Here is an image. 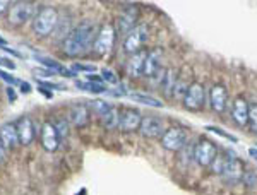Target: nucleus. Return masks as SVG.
Masks as SVG:
<instances>
[{"instance_id": "obj_11", "label": "nucleus", "mask_w": 257, "mask_h": 195, "mask_svg": "<svg viewBox=\"0 0 257 195\" xmlns=\"http://www.w3.org/2000/svg\"><path fill=\"white\" fill-rule=\"evenodd\" d=\"M138 19H139V9L136 6H127L120 11L118 14V33L123 36H127L128 33L138 26Z\"/></svg>"}, {"instance_id": "obj_23", "label": "nucleus", "mask_w": 257, "mask_h": 195, "mask_svg": "<svg viewBox=\"0 0 257 195\" xmlns=\"http://www.w3.org/2000/svg\"><path fill=\"white\" fill-rule=\"evenodd\" d=\"M118 123H120V111L115 106H111V110L106 111L101 117V125L106 130H115V128H118Z\"/></svg>"}, {"instance_id": "obj_10", "label": "nucleus", "mask_w": 257, "mask_h": 195, "mask_svg": "<svg viewBox=\"0 0 257 195\" xmlns=\"http://www.w3.org/2000/svg\"><path fill=\"white\" fill-rule=\"evenodd\" d=\"M165 123L163 120L156 115H148V117H143V122H141V127H139V132L143 137L146 139H158L165 134Z\"/></svg>"}, {"instance_id": "obj_2", "label": "nucleus", "mask_w": 257, "mask_h": 195, "mask_svg": "<svg viewBox=\"0 0 257 195\" xmlns=\"http://www.w3.org/2000/svg\"><path fill=\"white\" fill-rule=\"evenodd\" d=\"M59 26V11L52 6H45L38 11V14L33 19V31L36 36L45 38V36L52 35Z\"/></svg>"}, {"instance_id": "obj_29", "label": "nucleus", "mask_w": 257, "mask_h": 195, "mask_svg": "<svg viewBox=\"0 0 257 195\" xmlns=\"http://www.w3.org/2000/svg\"><path fill=\"white\" fill-rule=\"evenodd\" d=\"M248 128L250 132L257 134V103H252L250 108H248Z\"/></svg>"}, {"instance_id": "obj_35", "label": "nucleus", "mask_w": 257, "mask_h": 195, "mask_svg": "<svg viewBox=\"0 0 257 195\" xmlns=\"http://www.w3.org/2000/svg\"><path fill=\"white\" fill-rule=\"evenodd\" d=\"M0 79H2V81H6V82H9V84H18V79L9 76L7 72H4L2 69H0Z\"/></svg>"}, {"instance_id": "obj_34", "label": "nucleus", "mask_w": 257, "mask_h": 195, "mask_svg": "<svg viewBox=\"0 0 257 195\" xmlns=\"http://www.w3.org/2000/svg\"><path fill=\"white\" fill-rule=\"evenodd\" d=\"M208 130L211 132H214V134H218V135H221V137H225V139H230V140H237V137H233V135H230V134H226V132H223L221 128H218V127H208Z\"/></svg>"}, {"instance_id": "obj_6", "label": "nucleus", "mask_w": 257, "mask_h": 195, "mask_svg": "<svg viewBox=\"0 0 257 195\" xmlns=\"http://www.w3.org/2000/svg\"><path fill=\"white\" fill-rule=\"evenodd\" d=\"M148 36H149V28L146 24H138L128 35L125 36L123 40V50L128 55H134L143 50L144 43L148 41Z\"/></svg>"}, {"instance_id": "obj_16", "label": "nucleus", "mask_w": 257, "mask_h": 195, "mask_svg": "<svg viewBox=\"0 0 257 195\" xmlns=\"http://www.w3.org/2000/svg\"><path fill=\"white\" fill-rule=\"evenodd\" d=\"M248 101L243 96H237L231 103V118L233 122L240 127H247L248 125Z\"/></svg>"}, {"instance_id": "obj_31", "label": "nucleus", "mask_w": 257, "mask_h": 195, "mask_svg": "<svg viewBox=\"0 0 257 195\" xmlns=\"http://www.w3.org/2000/svg\"><path fill=\"white\" fill-rule=\"evenodd\" d=\"M243 185H247L248 188H252V186L257 185V173L255 171H245V175H243V180H242Z\"/></svg>"}, {"instance_id": "obj_15", "label": "nucleus", "mask_w": 257, "mask_h": 195, "mask_svg": "<svg viewBox=\"0 0 257 195\" xmlns=\"http://www.w3.org/2000/svg\"><path fill=\"white\" fill-rule=\"evenodd\" d=\"M18 135H19V144L21 146H30L33 144V140L36 139V127L33 123V120L30 117H21L18 122Z\"/></svg>"}, {"instance_id": "obj_7", "label": "nucleus", "mask_w": 257, "mask_h": 195, "mask_svg": "<svg viewBox=\"0 0 257 195\" xmlns=\"http://www.w3.org/2000/svg\"><path fill=\"white\" fill-rule=\"evenodd\" d=\"M115 43V28L111 24H105V26L99 28V31L96 33V38L93 43V52L98 57H103L106 53L111 52Z\"/></svg>"}, {"instance_id": "obj_22", "label": "nucleus", "mask_w": 257, "mask_h": 195, "mask_svg": "<svg viewBox=\"0 0 257 195\" xmlns=\"http://www.w3.org/2000/svg\"><path fill=\"white\" fill-rule=\"evenodd\" d=\"M235 159V156L233 154H228V152H218L216 157H214V161L211 163V171L214 173V175H219L221 176L223 173L226 171V168L230 166L231 161Z\"/></svg>"}, {"instance_id": "obj_40", "label": "nucleus", "mask_w": 257, "mask_h": 195, "mask_svg": "<svg viewBox=\"0 0 257 195\" xmlns=\"http://www.w3.org/2000/svg\"><path fill=\"white\" fill-rule=\"evenodd\" d=\"M21 91H23V93H30V91H31V86L28 84V82H23V84H21Z\"/></svg>"}, {"instance_id": "obj_14", "label": "nucleus", "mask_w": 257, "mask_h": 195, "mask_svg": "<svg viewBox=\"0 0 257 195\" xmlns=\"http://www.w3.org/2000/svg\"><path fill=\"white\" fill-rule=\"evenodd\" d=\"M89 117H91V108L84 103H76L69 108V113H67V120L70 125L74 127H86L89 122Z\"/></svg>"}, {"instance_id": "obj_13", "label": "nucleus", "mask_w": 257, "mask_h": 195, "mask_svg": "<svg viewBox=\"0 0 257 195\" xmlns=\"http://www.w3.org/2000/svg\"><path fill=\"white\" fill-rule=\"evenodd\" d=\"M161 62H163V52H161V48L149 50L148 57H146V62H144L143 76H146L149 79L160 76V74L163 72V69H161Z\"/></svg>"}, {"instance_id": "obj_20", "label": "nucleus", "mask_w": 257, "mask_h": 195, "mask_svg": "<svg viewBox=\"0 0 257 195\" xmlns=\"http://www.w3.org/2000/svg\"><path fill=\"white\" fill-rule=\"evenodd\" d=\"M146 57H148L146 50H141V52L131 55V59L127 60V65H125V70H127L128 77H141V76H143Z\"/></svg>"}, {"instance_id": "obj_12", "label": "nucleus", "mask_w": 257, "mask_h": 195, "mask_svg": "<svg viewBox=\"0 0 257 195\" xmlns=\"http://www.w3.org/2000/svg\"><path fill=\"white\" fill-rule=\"evenodd\" d=\"M141 122H143V115L139 110L134 108H123L120 111V123H118V130L120 132H136L139 130Z\"/></svg>"}, {"instance_id": "obj_24", "label": "nucleus", "mask_w": 257, "mask_h": 195, "mask_svg": "<svg viewBox=\"0 0 257 195\" xmlns=\"http://www.w3.org/2000/svg\"><path fill=\"white\" fill-rule=\"evenodd\" d=\"M36 60L40 62V64H43L45 67H48L52 72H59V74H65V76H69V77H74L76 74L74 72H70V70L67 69H64L62 65L59 64V62H55L53 59H48V57H36Z\"/></svg>"}, {"instance_id": "obj_32", "label": "nucleus", "mask_w": 257, "mask_h": 195, "mask_svg": "<svg viewBox=\"0 0 257 195\" xmlns=\"http://www.w3.org/2000/svg\"><path fill=\"white\" fill-rule=\"evenodd\" d=\"M101 79H103V81H106V82H110V84H117V82H118L115 72H113V70H110V69H103L101 70Z\"/></svg>"}, {"instance_id": "obj_8", "label": "nucleus", "mask_w": 257, "mask_h": 195, "mask_svg": "<svg viewBox=\"0 0 257 195\" xmlns=\"http://www.w3.org/2000/svg\"><path fill=\"white\" fill-rule=\"evenodd\" d=\"M184 106L190 111H201L206 106V88L202 82H192L184 98Z\"/></svg>"}, {"instance_id": "obj_37", "label": "nucleus", "mask_w": 257, "mask_h": 195, "mask_svg": "<svg viewBox=\"0 0 257 195\" xmlns=\"http://www.w3.org/2000/svg\"><path fill=\"white\" fill-rule=\"evenodd\" d=\"M38 84L41 86V88H48V89H62V86L53 84V82H43V81H40Z\"/></svg>"}, {"instance_id": "obj_26", "label": "nucleus", "mask_w": 257, "mask_h": 195, "mask_svg": "<svg viewBox=\"0 0 257 195\" xmlns=\"http://www.w3.org/2000/svg\"><path fill=\"white\" fill-rule=\"evenodd\" d=\"M76 88H79L82 91H89V93H106L108 91L103 84L89 82V81H76Z\"/></svg>"}, {"instance_id": "obj_17", "label": "nucleus", "mask_w": 257, "mask_h": 195, "mask_svg": "<svg viewBox=\"0 0 257 195\" xmlns=\"http://www.w3.org/2000/svg\"><path fill=\"white\" fill-rule=\"evenodd\" d=\"M209 105L213 108V111L216 113H223L228 106V91L225 86L214 84L209 89Z\"/></svg>"}, {"instance_id": "obj_33", "label": "nucleus", "mask_w": 257, "mask_h": 195, "mask_svg": "<svg viewBox=\"0 0 257 195\" xmlns=\"http://www.w3.org/2000/svg\"><path fill=\"white\" fill-rule=\"evenodd\" d=\"M72 70H76V72H88V74H91V72H94V65H84V64H74L72 65Z\"/></svg>"}, {"instance_id": "obj_1", "label": "nucleus", "mask_w": 257, "mask_h": 195, "mask_svg": "<svg viewBox=\"0 0 257 195\" xmlns=\"http://www.w3.org/2000/svg\"><path fill=\"white\" fill-rule=\"evenodd\" d=\"M96 28L93 23L89 21H82L81 24H77L74 30H70V33L64 38V45L62 50L64 53L70 59H76L81 57L88 52L89 48H93L94 38H96Z\"/></svg>"}, {"instance_id": "obj_4", "label": "nucleus", "mask_w": 257, "mask_h": 195, "mask_svg": "<svg viewBox=\"0 0 257 195\" xmlns=\"http://www.w3.org/2000/svg\"><path fill=\"white\" fill-rule=\"evenodd\" d=\"M161 146L170 152H180L187 146V132L184 127H170L161 135Z\"/></svg>"}, {"instance_id": "obj_27", "label": "nucleus", "mask_w": 257, "mask_h": 195, "mask_svg": "<svg viewBox=\"0 0 257 195\" xmlns=\"http://www.w3.org/2000/svg\"><path fill=\"white\" fill-rule=\"evenodd\" d=\"M89 108H91V111H93L94 115H98V117L101 118L106 111L111 110V105H110V103H106V101H103V99H96V101L91 103Z\"/></svg>"}, {"instance_id": "obj_9", "label": "nucleus", "mask_w": 257, "mask_h": 195, "mask_svg": "<svg viewBox=\"0 0 257 195\" xmlns=\"http://www.w3.org/2000/svg\"><path fill=\"white\" fill-rule=\"evenodd\" d=\"M40 142L41 147L48 152H55L60 146V135L55 128V123L45 122L40 128Z\"/></svg>"}, {"instance_id": "obj_5", "label": "nucleus", "mask_w": 257, "mask_h": 195, "mask_svg": "<svg viewBox=\"0 0 257 195\" xmlns=\"http://www.w3.org/2000/svg\"><path fill=\"white\" fill-rule=\"evenodd\" d=\"M218 154V147L213 140L201 137L196 144H194V161L199 166H211V163L214 161V157Z\"/></svg>"}, {"instance_id": "obj_25", "label": "nucleus", "mask_w": 257, "mask_h": 195, "mask_svg": "<svg viewBox=\"0 0 257 195\" xmlns=\"http://www.w3.org/2000/svg\"><path fill=\"white\" fill-rule=\"evenodd\" d=\"M131 99H134L136 103H143V105H148V106H153V108H163V103L160 99L149 96V94H141V93H132L128 94Z\"/></svg>"}, {"instance_id": "obj_41", "label": "nucleus", "mask_w": 257, "mask_h": 195, "mask_svg": "<svg viewBox=\"0 0 257 195\" xmlns=\"http://www.w3.org/2000/svg\"><path fill=\"white\" fill-rule=\"evenodd\" d=\"M7 96H9L11 101H14V99H16V93H14V91H12V89L9 88V89H7Z\"/></svg>"}, {"instance_id": "obj_43", "label": "nucleus", "mask_w": 257, "mask_h": 195, "mask_svg": "<svg viewBox=\"0 0 257 195\" xmlns=\"http://www.w3.org/2000/svg\"><path fill=\"white\" fill-rule=\"evenodd\" d=\"M0 47H7V43H6V40H2V38H0Z\"/></svg>"}, {"instance_id": "obj_28", "label": "nucleus", "mask_w": 257, "mask_h": 195, "mask_svg": "<svg viewBox=\"0 0 257 195\" xmlns=\"http://www.w3.org/2000/svg\"><path fill=\"white\" fill-rule=\"evenodd\" d=\"M189 86L187 82L184 81V79H177V84H175V88H173V93H172V96L173 98H182L184 99L185 98V93H187V89H189Z\"/></svg>"}, {"instance_id": "obj_42", "label": "nucleus", "mask_w": 257, "mask_h": 195, "mask_svg": "<svg viewBox=\"0 0 257 195\" xmlns=\"http://www.w3.org/2000/svg\"><path fill=\"white\" fill-rule=\"evenodd\" d=\"M248 154L254 157V159H257V147H250V149H248Z\"/></svg>"}, {"instance_id": "obj_38", "label": "nucleus", "mask_w": 257, "mask_h": 195, "mask_svg": "<svg viewBox=\"0 0 257 195\" xmlns=\"http://www.w3.org/2000/svg\"><path fill=\"white\" fill-rule=\"evenodd\" d=\"M11 2H7V0H0V16L4 14L6 11H9L11 9Z\"/></svg>"}, {"instance_id": "obj_21", "label": "nucleus", "mask_w": 257, "mask_h": 195, "mask_svg": "<svg viewBox=\"0 0 257 195\" xmlns=\"http://www.w3.org/2000/svg\"><path fill=\"white\" fill-rule=\"evenodd\" d=\"M177 74L173 69H163V72L160 74V91H163L165 94H168V96H172L173 93V88H175L177 84Z\"/></svg>"}, {"instance_id": "obj_3", "label": "nucleus", "mask_w": 257, "mask_h": 195, "mask_svg": "<svg viewBox=\"0 0 257 195\" xmlns=\"http://www.w3.org/2000/svg\"><path fill=\"white\" fill-rule=\"evenodd\" d=\"M38 14V7L33 2H14L11 4L9 14H7V21L12 26H23V24L30 23Z\"/></svg>"}, {"instance_id": "obj_36", "label": "nucleus", "mask_w": 257, "mask_h": 195, "mask_svg": "<svg viewBox=\"0 0 257 195\" xmlns=\"http://www.w3.org/2000/svg\"><path fill=\"white\" fill-rule=\"evenodd\" d=\"M0 65H2V67L11 69V70H14V69H16V64H14V62L9 60V59H6V57H0Z\"/></svg>"}, {"instance_id": "obj_18", "label": "nucleus", "mask_w": 257, "mask_h": 195, "mask_svg": "<svg viewBox=\"0 0 257 195\" xmlns=\"http://www.w3.org/2000/svg\"><path fill=\"white\" fill-rule=\"evenodd\" d=\"M0 142L4 144V147L7 151L19 146V135H18V125H16V122H7L0 127Z\"/></svg>"}, {"instance_id": "obj_39", "label": "nucleus", "mask_w": 257, "mask_h": 195, "mask_svg": "<svg viewBox=\"0 0 257 195\" xmlns=\"http://www.w3.org/2000/svg\"><path fill=\"white\" fill-rule=\"evenodd\" d=\"M6 156H7V149L4 147L2 142H0V164H2L4 161H6Z\"/></svg>"}, {"instance_id": "obj_19", "label": "nucleus", "mask_w": 257, "mask_h": 195, "mask_svg": "<svg viewBox=\"0 0 257 195\" xmlns=\"http://www.w3.org/2000/svg\"><path fill=\"white\" fill-rule=\"evenodd\" d=\"M243 175H245V168H243L242 161H240L238 157H235L230 163V166L226 168V171L221 175V178L226 185H238V183H242Z\"/></svg>"}, {"instance_id": "obj_30", "label": "nucleus", "mask_w": 257, "mask_h": 195, "mask_svg": "<svg viewBox=\"0 0 257 195\" xmlns=\"http://www.w3.org/2000/svg\"><path fill=\"white\" fill-rule=\"evenodd\" d=\"M55 128H57V132H59V135H60V140L65 139V137H69V120L57 118Z\"/></svg>"}]
</instances>
